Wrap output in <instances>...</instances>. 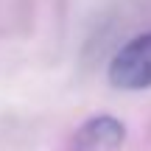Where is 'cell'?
I'll list each match as a JSON object with an SVG mask.
<instances>
[{"instance_id":"6da1fadb","label":"cell","mask_w":151,"mask_h":151,"mask_svg":"<svg viewBox=\"0 0 151 151\" xmlns=\"http://www.w3.org/2000/svg\"><path fill=\"white\" fill-rule=\"evenodd\" d=\"M109 81L118 90L151 87V31L129 39L109 62Z\"/></svg>"},{"instance_id":"7a4b0ae2","label":"cell","mask_w":151,"mask_h":151,"mask_svg":"<svg viewBox=\"0 0 151 151\" xmlns=\"http://www.w3.org/2000/svg\"><path fill=\"white\" fill-rule=\"evenodd\" d=\"M126 129L112 115H98L90 118L76 132V148L78 151H115L123 143Z\"/></svg>"}]
</instances>
